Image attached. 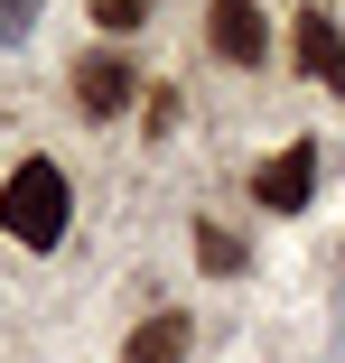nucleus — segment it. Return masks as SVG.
I'll list each match as a JSON object with an SVG mask.
<instances>
[{
	"label": "nucleus",
	"instance_id": "obj_6",
	"mask_svg": "<svg viewBox=\"0 0 345 363\" xmlns=\"http://www.w3.org/2000/svg\"><path fill=\"white\" fill-rule=\"evenodd\" d=\"M187 345H196V326H187L177 308H159V317H141V326H131L121 363H187Z\"/></svg>",
	"mask_w": 345,
	"mask_h": 363
},
{
	"label": "nucleus",
	"instance_id": "obj_2",
	"mask_svg": "<svg viewBox=\"0 0 345 363\" xmlns=\"http://www.w3.org/2000/svg\"><path fill=\"white\" fill-rule=\"evenodd\" d=\"M290 65H299L308 84L345 94V28H336V10H299L290 19Z\"/></svg>",
	"mask_w": 345,
	"mask_h": 363
},
{
	"label": "nucleus",
	"instance_id": "obj_5",
	"mask_svg": "<svg viewBox=\"0 0 345 363\" xmlns=\"http://www.w3.org/2000/svg\"><path fill=\"white\" fill-rule=\"evenodd\" d=\"M131 94H141L131 56H112V47L75 56V103H84V121H112V112H131Z\"/></svg>",
	"mask_w": 345,
	"mask_h": 363
},
{
	"label": "nucleus",
	"instance_id": "obj_1",
	"mask_svg": "<svg viewBox=\"0 0 345 363\" xmlns=\"http://www.w3.org/2000/svg\"><path fill=\"white\" fill-rule=\"evenodd\" d=\"M65 224H75V186H65L56 159H19L10 177H0V233L28 242V252H56Z\"/></svg>",
	"mask_w": 345,
	"mask_h": 363
},
{
	"label": "nucleus",
	"instance_id": "obj_8",
	"mask_svg": "<svg viewBox=\"0 0 345 363\" xmlns=\"http://www.w3.org/2000/svg\"><path fill=\"white\" fill-rule=\"evenodd\" d=\"M196 261H205V270H243V242H234L224 224H196Z\"/></svg>",
	"mask_w": 345,
	"mask_h": 363
},
{
	"label": "nucleus",
	"instance_id": "obj_3",
	"mask_svg": "<svg viewBox=\"0 0 345 363\" xmlns=\"http://www.w3.org/2000/svg\"><path fill=\"white\" fill-rule=\"evenodd\" d=\"M252 196H261V214H299V205L317 196V150H308V140L270 150V159L252 168Z\"/></svg>",
	"mask_w": 345,
	"mask_h": 363
},
{
	"label": "nucleus",
	"instance_id": "obj_9",
	"mask_svg": "<svg viewBox=\"0 0 345 363\" xmlns=\"http://www.w3.org/2000/svg\"><path fill=\"white\" fill-rule=\"evenodd\" d=\"M38 10H47V0H0V47H19L38 28Z\"/></svg>",
	"mask_w": 345,
	"mask_h": 363
},
{
	"label": "nucleus",
	"instance_id": "obj_7",
	"mask_svg": "<svg viewBox=\"0 0 345 363\" xmlns=\"http://www.w3.org/2000/svg\"><path fill=\"white\" fill-rule=\"evenodd\" d=\"M94 10V28L103 38H131V28H150V0H84Z\"/></svg>",
	"mask_w": 345,
	"mask_h": 363
},
{
	"label": "nucleus",
	"instance_id": "obj_4",
	"mask_svg": "<svg viewBox=\"0 0 345 363\" xmlns=\"http://www.w3.org/2000/svg\"><path fill=\"white\" fill-rule=\"evenodd\" d=\"M205 47L252 75V65H270V19L252 10V0H215V10H205Z\"/></svg>",
	"mask_w": 345,
	"mask_h": 363
}]
</instances>
